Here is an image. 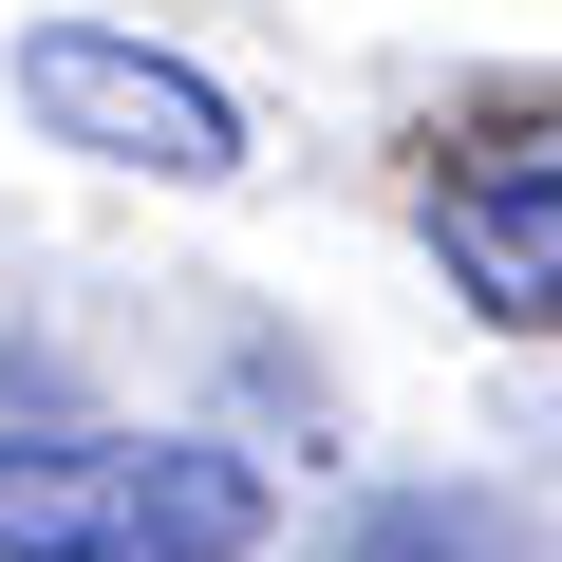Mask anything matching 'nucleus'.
<instances>
[{
	"instance_id": "obj_1",
	"label": "nucleus",
	"mask_w": 562,
	"mask_h": 562,
	"mask_svg": "<svg viewBox=\"0 0 562 562\" xmlns=\"http://www.w3.org/2000/svg\"><path fill=\"white\" fill-rule=\"evenodd\" d=\"M262 469L206 431H0V562H262Z\"/></svg>"
},
{
	"instance_id": "obj_2",
	"label": "nucleus",
	"mask_w": 562,
	"mask_h": 562,
	"mask_svg": "<svg viewBox=\"0 0 562 562\" xmlns=\"http://www.w3.org/2000/svg\"><path fill=\"white\" fill-rule=\"evenodd\" d=\"M20 113L94 169H150V188H225L244 169V94L188 76L169 38H113V20H38L20 38Z\"/></svg>"
},
{
	"instance_id": "obj_3",
	"label": "nucleus",
	"mask_w": 562,
	"mask_h": 562,
	"mask_svg": "<svg viewBox=\"0 0 562 562\" xmlns=\"http://www.w3.org/2000/svg\"><path fill=\"white\" fill-rule=\"evenodd\" d=\"M431 244L487 319H562V132H487V150H431Z\"/></svg>"
}]
</instances>
